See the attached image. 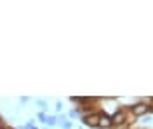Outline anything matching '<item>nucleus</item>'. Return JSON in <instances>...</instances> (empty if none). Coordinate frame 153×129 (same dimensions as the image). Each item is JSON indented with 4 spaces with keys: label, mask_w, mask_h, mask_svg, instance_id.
Returning <instances> with one entry per match:
<instances>
[{
    "label": "nucleus",
    "mask_w": 153,
    "mask_h": 129,
    "mask_svg": "<svg viewBox=\"0 0 153 129\" xmlns=\"http://www.w3.org/2000/svg\"><path fill=\"white\" fill-rule=\"evenodd\" d=\"M37 103L40 105V107H42V108H45V101H44V99H38Z\"/></svg>",
    "instance_id": "nucleus-6"
},
{
    "label": "nucleus",
    "mask_w": 153,
    "mask_h": 129,
    "mask_svg": "<svg viewBox=\"0 0 153 129\" xmlns=\"http://www.w3.org/2000/svg\"><path fill=\"white\" fill-rule=\"evenodd\" d=\"M97 126H99V128H110V126H111V119H110L108 115H99Z\"/></svg>",
    "instance_id": "nucleus-1"
},
{
    "label": "nucleus",
    "mask_w": 153,
    "mask_h": 129,
    "mask_svg": "<svg viewBox=\"0 0 153 129\" xmlns=\"http://www.w3.org/2000/svg\"><path fill=\"white\" fill-rule=\"evenodd\" d=\"M45 122H49V126H54V124H56V119H54V117H49Z\"/></svg>",
    "instance_id": "nucleus-5"
},
{
    "label": "nucleus",
    "mask_w": 153,
    "mask_h": 129,
    "mask_svg": "<svg viewBox=\"0 0 153 129\" xmlns=\"http://www.w3.org/2000/svg\"><path fill=\"white\" fill-rule=\"evenodd\" d=\"M97 120H99V115H91V117L85 119V124L91 126V128H96V126H97Z\"/></svg>",
    "instance_id": "nucleus-3"
},
{
    "label": "nucleus",
    "mask_w": 153,
    "mask_h": 129,
    "mask_svg": "<svg viewBox=\"0 0 153 129\" xmlns=\"http://www.w3.org/2000/svg\"><path fill=\"white\" fill-rule=\"evenodd\" d=\"M111 122H115V124H122V122H124V113H122V112H117V113L113 115V120H111Z\"/></svg>",
    "instance_id": "nucleus-4"
},
{
    "label": "nucleus",
    "mask_w": 153,
    "mask_h": 129,
    "mask_svg": "<svg viewBox=\"0 0 153 129\" xmlns=\"http://www.w3.org/2000/svg\"><path fill=\"white\" fill-rule=\"evenodd\" d=\"M132 112L136 113V115H143V113H146V112H148V107H146V105H143V103H139V105H134Z\"/></svg>",
    "instance_id": "nucleus-2"
},
{
    "label": "nucleus",
    "mask_w": 153,
    "mask_h": 129,
    "mask_svg": "<svg viewBox=\"0 0 153 129\" xmlns=\"http://www.w3.org/2000/svg\"><path fill=\"white\" fill-rule=\"evenodd\" d=\"M0 129H2V120H0Z\"/></svg>",
    "instance_id": "nucleus-7"
}]
</instances>
